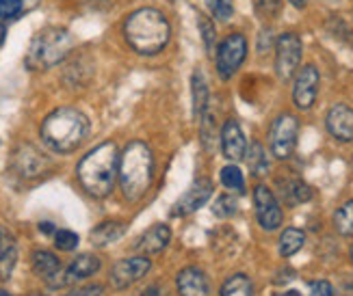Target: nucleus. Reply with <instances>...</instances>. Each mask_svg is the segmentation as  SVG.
<instances>
[{"label":"nucleus","instance_id":"6ab92c4d","mask_svg":"<svg viewBox=\"0 0 353 296\" xmlns=\"http://www.w3.org/2000/svg\"><path fill=\"white\" fill-rule=\"evenodd\" d=\"M98 271H100V260L96 255H91V253H83V255H79L68 266L65 279H68V284L83 282V279L94 277Z\"/></svg>","mask_w":353,"mask_h":296},{"label":"nucleus","instance_id":"39448f33","mask_svg":"<svg viewBox=\"0 0 353 296\" xmlns=\"http://www.w3.org/2000/svg\"><path fill=\"white\" fill-rule=\"evenodd\" d=\"M72 45H74V39L65 28H59V26L43 28L35 35V39L30 41V48L26 54V65L30 70L54 67L70 54Z\"/></svg>","mask_w":353,"mask_h":296},{"label":"nucleus","instance_id":"1a4fd4ad","mask_svg":"<svg viewBox=\"0 0 353 296\" xmlns=\"http://www.w3.org/2000/svg\"><path fill=\"white\" fill-rule=\"evenodd\" d=\"M254 206H256V219L260 223V227L273 231L282 225V208L278 204L275 195L267 189V186H256L254 189Z\"/></svg>","mask_w":353,"mask_h":296},{"label":"nucleus","instance_id":"a19ab883","mask_svg":"<svg viewBox=\"0 0 353 296\" xmlns=\"http://www.w3.org/2000/svg\"><path fill=\"white\" fill-rule=\"evenodd\" d=\"M282 296H299V292H295V290H290V292H286V294H282Z\"/></svg>","mask_w":353,"mask_h":296},{"label":"nucleus","instance_id":"4be33fe9","mask_svg":"<svg viewBox=\"0 0 353 296\" xmlns=\"http://www.w3.org/2000/svg\"><path fill=\"white\" fill-rule=\"evenodd\" d=\"M191 87H193V115H195V119H202V115L208 108V85H206L204 74L199 70L193 72Z\"/></svg>","mask_w":353,"mask_h":296},{"label":"nucleus","instance_id":"c03bdc74","mask_svg":"<svg viewBox=\"0 0 353 296\" xmlns=\"http://www.w3.org/2000/svg\"><path fill=\"white\" fill-rule=\"evenodd\" d=\"M33 296H46V294H33Z\"/></svg>","mask_w":353,"mask_h":296},{"label":"nucleus","instance_id":"ddd939ff","mask_svg":"<svg viewBox=\"0 0 353 296\" xmlns=\"http://www.w3.org/2000/svg\"><path fill=\"white\" fill-rule=\"evenodd\" d=\"M33 271L50 288H63V286H68L65 271L61 268L59 257L54 253H50V251H35L33 253Z\"/></svg>","mask_w":353,"mask_h":296},{"label":"nucleus","instance_id":"6e6552de","mask_svg":"<svg viewBox=\"0 0 353 296\" xmlns=\"http://www.w3.org/2000/svg\"><path fill=\"white\" fill-rule=\"evenodd\" d=\"M301 50H303L301 39L295 33L280 35L278 45H275V72H278L282 81H288V78L295 74V70L299 67Z\"/></svg>","mask_w":353,"mask_h":296},{"label":"nucleus","instance_id":"20e7f679","mask_svg":"<svg viewBox=\"0 0 353 296\" xmlns=\"http://www.w3.org/2000/svg\"><path fill=\"white\" fill-rule=\"evenodd\" d=\"M119 186L128 201H139L154 178V156L143 141H132L119 156Z\"/></svg>","mask_w":353,"mask_h":296},{"label":"nucleus","instance_id":"2eb2a0df","mask_svg":"<svg viewBox=\"0 0 353 296\" xmlns=\"http://www.w3.org/2000/svg\"><path fill=\"white\" fill-rule=\"evenodd\" d=\"M212 195V182L208 178H202V180H195L191 184V189L180 197V201L176 204V210L174 214L176 216H182V214H191V212H197L202 208L206 201L210 199Z\"/></svg>","mask_w":353,"mask_h":296},{"label":"nucleus","instance_id":"2f4dec72","mask_svg":"<svg viewBox=\"0 0 353 296\" xmlns=\"http://www.w3.org/2000/svg\"><path fill=\"white\" fill-rule=\"evenodd\" d=\"M212 15L217 20H230L232 18V13H234V5H232V0H206Z\"/></svg>","mask_w":353,"mask_h":296},{"label":"nucleus","instance_id":"58836bf2","mask_svg":"<svg viewBox=\"0 0 353 296\" xmlns=\"http://www.w3.org/2000/svg\"><path fill=\"white\" fill-rule=\"evenodd\" d=\"M290 5H293L295 9H303L305 5H308V0H290Z\"/></svg>","mask_w":353,"mask_h":296},{"label":"nucleus","instance_id":"7ed1b4c3","mask_svg":"<svg viewBox=\"0 0 353 296\" xmlns=\"http://www.w3.org/2000/svg\"><path fill=\"white\" fill-rule=\"evenodd\" d=\"M89 134V119L79 108L63 106L52 111L41 123V138L57 154L79 149Z\"/></svg>","mask_w":353,"mask_h":296},{"label":"nucleus","instance_id":"a878e982","mask_svg":"<svg viewBox=\"0 0 353 296\" xmlns=\"http://www.w3.org/2000/svg\"><path fill=\"white\" fill-rule=\"evenodd\" d=\"M221 296H254V286L248 275H232L223 284Z\"/></svg>","mask_w":353,"mask_h":296},{"label":"nucleus","instance_id":"f257e3e1","mask_svg":"<svg viewBox=\"0 0 353 296\" xmlns=\"http://www.w3.org/2000/svg\"><path fill=\"white\" fill-rule=\"evenodd\" d=\"M128 45L139 54H159L172 37V26L159 9L143 7L128 15L124 24Z\"/></svg>","mask_w":353,"mask_h":296},{"label":"nucleus","instance_id":"4468645a","mask_svg":"<svg viewBox=\"0 0 353 296\" xmlns=\"http://www.w3.org/2000/svg\"><path fill=\"white\" fill-rule=\"evenodd\" d=\"M325 126L330 134L339 141H353V108L347 104H334L325 117Z\"/></svg>","mask_w":353,"mask_h":296},{"label":"nucleus","instance_id":"c756f323","mask_svg":"<svg viewBox=\"0 0 353 296\" xmlns=\"http://www.w3.org/2000/svg\"><path fill=\"white\" fill-rule=\"evenodd\" d=\"M54 244L61 251H74V249L79 246V236L70 229H59L54 231Z\"/></svg>","mask_w":353,"mask_h":296},{"label":"nucleus","instance_id":"9b49d317","mask_svg":"<svg viewBox=\"0 0 353 296\" xmlns=\"http://www.w3.org/2000/svg\"><path fill=\"white\" fill-rule=\"evenodd\" d=\"M316 93H319V70L314 65H305L299 70L295 78V87H293L295 106L301 108V111H308L316 100Z\"/></svg>","mask_w":353,"mask_h":296},{"label":"nucleus","instance_id":"423d86ee","mask_svg":"<svg viewBox=\"0 0 353 296\" xmlns=\"http://www.w3.org/2000/svg\"><path fill=\"white\" fill-rule=\"evenodd\" d=\"M297 132H299V121L293 115H280L271 123L269 130V145H271V154L278 160H286L290 158V154L295 151L297 145Z\"/></svg>","mask_w":353,"mask_h":296},{"label":"nucleus","instance_id":"473e14b6","mask_svg":"<svg viewBox=\"0 0 353 296\" xmlns=\"http://www.w3.org/2000/svg\"><path fill=\"white\" fill-rule=\"evenodd\" d=\"M199 30H202V37H204V43H206V50L210 52L214 48V28L210 24V20L206 18V15H199Z\"/></svg>","mask_w":353,"mask_h":296},{"label":"nucleus","instance_id":"9d476101","mask_svg":"<svg viewBox=\"0 0 353 296\" xmlns=\"http://www.w3.org/2000/svg\"><path fill=\"white\" fill-rule=\"evenodd\" d=\"M152 268V262L148 257H126L119 260L115 266L111 268V286L115 290H126L132 284H137L139 279H143Z\"/></svg>","mask_w":353,"mask_h":296},{"label":"nucleus","instance_id":"393cba45","mask_svg":"<svg viewBox=\"0 0 353 296\" xmlns=\"http://www.w3.org/2000/svg\"><path fill=\"white\" fill-rule=\"evenodd\" d=\"M305 242V233L297 227H288L282 231V236H280V255L282 257H290V255H295L299 249L303 246Z\"/></svg>","mask_w":353,"mask_h":296},{"label":"nucleus","instance_id":"412c9836","mask_svg":"<svg viewBox=\"0 0 353 296\" xmlns=\"http://www.w3.org/2000/svg\"><path fill=\"white\" fill-rule=\"evenodd\" d=\"M126 233V225L119 221H104L98 227L91 229L89 240L94 246H109L113 242H117L121 236Z\"/></svg>","mask_w":353,"mask_h":296},{"label":"nucleus","instance_id":"f704fd0d","mask_svg":"<svg viewBox=\"0 0 353 296\" xmlns=\"http://www.w3.org/2000/svg\"><path fill=\"white\" fill-rule=\"evenodd\" d=\"M65 296H102V286L98 284H91V286H83V288H76Z\"/></svg>","mask_w":353,"mask_h":296},{"label":"nucleus","instance_id":"4c0bfd02","mask_svg":"<svg viewBox=\"0 0 353 296\" xmlns=\"http://www.w3.org/2000/svg\"><path fill=\"white\" fill-rule=\"evenodd\" d=\"M5 39H7V26H5V24H0V48H3Z\"/></svg>","mask_w":353,"mask_h":296},{"label":"nucleus","instance_id":"cd10ccee","mask_svg":"<svg viewBox=\"0 0 353 296\" xmlns=\"http://www.w3.org/2000/svg\"><path fill=\"white\" fill-rule=\"evenodd\" d=\"M221 184L230 191H236L243 193L245 191V178L241 173V169L236 165H228L221 169Z\"/></svg>","mask_w":353,"mask_h":296},{"label":"nucleus","instance_id":"aec40b11","mask_svg":"<svg viewBox=\"0 0 353 296\" xmlns=\"http://www.w3.org/2000/svg\"><path fill=\"white\" fill-rule=\"evenodd\" d=\"M15 257H18V251H15V238L13 233L0 225V277L9 279L13 268H15Z\"/></svg>","mask_w":353,"mask_h":296},{"label":"nucleus","instance_id":"72a5a7b5","mask_svg":"<svg viewBox=\"0 0 353 296\" xmlns=\"http://www.w3.org/2000/svg\"><path fill=\"white\" fill-rule=\"evenodd\" d=\"M22 11V0H0V18L11 20Z\"/></svg>","mask_w":353,"mask_h":296},{"label":"nucleus","instance_id":"c9c22d12","mask_svg":"<svg viewBox=\"0 0 353 296\" xmlns=\"http://www.w3.org/2000/svg\"><path fill=\"white\" fill-rule=\"evenodd\" d=\"M310 296H334V288L327 282H314L310 286Z\"/></svg>","mask_w":353,"mask_h":296},{"label":"nucleus","instance_id":"f8f14e48","mask_svg":"<svg viewBox=\"0 0 353 296\" xmlns=\"http://www.w3.org/2000/svg\"><path fill=\"white\" fill-rule=\"evenodd\" d=\"M13 167L22 178H39L48 171V158L33 145H22L13 154Z\"/></svg>","mask_w":353,"mask_h":296},{"label":"nucleus","instance_id":"b1692460","mask_svg":"<svg viewBox=\"0 0 353 296\" xmlns=\"http://www.w3.org/2000/svg\"><path fill=\"white\" fill-rule=\"evenodd\" d=\"M245 158H248V165H250V171H252V176L256 178H263L269 173V156L265 151V147L260 145V143H252L248 154H245Z\"/></svg>","mask_w":353,"mask_h":296},{"label":"nucleus","instance_id":"a211bd4d","mask_svg":"<svg viewBox=\"0 0 353 296\" xmlns=\"http://www.w3.org/2000/svg\"><path fill=\"white\" fill-rule=\"evenodd\" d=\"M172 240V229L167 225H154L152 229H148L139 244H137V249L148 255H154V253H161L163 249H167V244H170Z\"/></svg>","mask_w":353,"mask_h":296},{"label":"nucleus","instance_id":"e433bc0d","mask_svg":"<svg viewBox=\"0 0 353 296\" xmlns=\"http://www.w3.org/2000/svg\"><path fill=\"white\" fill-rule=\"evenodd\" d=\"M137 296H167V288L163 284H152V286L143 288Z\"/></svg>","mask_w":353,"mask_h":296},{"label":"nucleus","instance_id":"7c9ffc66","mask_svg":"<svg viewBox=\"0 0 353 296\" xmlns=\"http://www.w3.org/2000/svg\"><path fill=\"white\" fill-rule=\"evenodd\" d=\"M254 7H256V13L260 15V18L271 20L278 15V11L282 7V0H254Z\"/></svg>","mask_w":353,"mask_h":296},{"label":"nucleus","instance_id":"ea45409f","mask_svg":"<svg viewBox=\"0 0 353 296\" xmlns=\"http://www.w3.org/2000/svg\"><path fill=\"white\" fill-rule=\"evenodd\" d=\"M39 229H41L43 233H52V231H54V229H52V223H41Z\"/></svg>","mask_w":353,"mask_h":296},{"label":"nucleus","instance_id":"0eeeda50","mask_svg":"<svg viewBox=\"0 0 353 296\" xmlns=\"http://www.w3.org/2000/svg\"><path fill=\"white\" fill-rule=\"evenodd\" d=\"M248 56V39L241 33L228 35L217 48V74L223 81L232 78Z\"/></svg>","mask_w":353,"mask_h":296},{"label":"nucleus","instance_id":"5701e85b","mask_svg":"<svg viewBox=\"0 0 353 296\" xmlns=\"http://www.w3.org/2000/svg\"><path fill=\"white\" fill-rule=\"evenodd\" d=\"M280 191H282V197L288 206H297V204H303V201H308L312 197V191L308 184H303L301 180H286V182H280Z\"/></svg>","mask_w":353,"mask_h":296},{"label":"nucleus","instance_id":"c85d7f7f","mask_svg":"<svg viewBox=\"0 0 353 296\" xmlns=\"http://www.w3.org/2000/svg\"><path fill=\"white\" fill-rule=\"evenodd\" d=\"M236 210H239L236 199H234V197H230V195H221L217 201H214V208H212V212L217 214V216H221V219H228V216H234Z\"/></svg>","mask_w":353,"mask_h":296},{"label":"nucleus","instance_id":"bb28decb","mask_svg":"<svg viewBox=\"0 0 353 296\" xmlns=\"http://www.w3.org/2000/svg\"><path fill=\"white\" fill-rule=\"evenodd\" d=\"M334 225L343 236H353V199L347 201V204L334 214Z\"/></svg>","mask_w":353,"mask_h":296},{"label":"nucleus","instance_id":"79ce46f5","mask_svg":"<svg viewBox=\"0 0 353 296\" xmlns=\"http://www.w3.org/2000/svg\"><path fill=\"white\" fill-rule=\"evenodd\" d=\"M0 296H11V294L7 290H0Z\"/></svg>","mask_w":353,"mask_h":296},{"label":"nucleus","instance_id":"dca6fc26","mask_svg":"<svg viewBox=\"0 0 353 296\" xmlns=\"http://www.w3.org/2000/svg\"><path fill=\"white\" fill-rule=\"evenodd\" d=\"M221 149L228 160H241L248 154V143H245V134L239 126V121L228 119L221 128Z\"/></svg>","mask_w":353,"mask_h":296},{"label":"nucleus","instance_id":"f03ea898","mask_svg":"<svg viewBox=\"0 0 353 296\" xmlns=\"http://www.w3.org/2000/svg\"><path fill=\"white\" fill-rule=\"evenodd\" d=\"M79 180L83 189L96 199L106 197L115 186V178L119 173V154L113 141H106L91 149L79 162Z\"/></svg>","mask_w":353,"mask_h":296},{"label":"nucleus","instance_id":"37998d69","mask_svg":"<svg viewBox=\"0 0 353 296\" xmlns=\"http://www.w3.org/2000/svg\"><path fill=\"white\" fill-rule=\"evenodd\" d=\"M351 262H353V246H351Z\"/></svg>","mask_w":353,"mask_h":296},{"label":"nucleus","instance_id":"f3484780","mask_svg":"<svg viewBox=\"0 0 353 296\" xmlns=\"http://www.w3.org/2000/svg\"><path fill=\"white\" fill-rule=\"evenodd\" d=\"M180 296H210V282L199 268H184L176 277Z\"/></svg>","mask_w":353,"mask_h":296}]
</instances>
